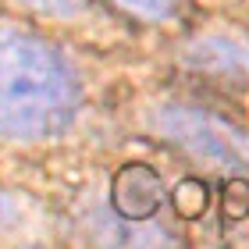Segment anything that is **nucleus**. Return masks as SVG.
Here are the masks:
<instances>
[{"label":"nucleus","mask_w":249,"mask_h":249,"mask_svg":"<svg viewBox=\"0 0 249 249\" xmlns=\"http://www.w3.org/2000/svg\"><path fill=\"white\" fill-rule=\"evenodd\" d=\"M82 86L50 39L0 25V139L47 142L75 124Z\"/></svg>","instance_id":"obj_1"},{"label":"nucleus","mask_w":249,"mask_h":249,"mask_svg":"<svg viewBox=\"0 0 249 249\" xmlns=\"http://www.w3.org/2000/svg\"><path fill=\"white\" fill-rule=\"evenodd\" d=\"M157 128L171 142L203 157V160H221L231 171H246L249 167V132L235 128L231 121H224L217 114L171 104L157 114Z\"/></svg>","instance_id":"obj_2"},{"label":"nucleus","mask_w":249,"mask_h":249,"mask_svg":"<svg viewBox=\"0 0 249 249\" xmlns=\"http://www.w3.org/2000/svg\"><path fill=\"white\" fill-rule=\"evenodd\" d=\"M164 178L153 164L128 160L110 178V210L124 224H150L164 207Z\"/></svg>","instance_id":"obj_3"},{"label":"nucleus","mask_w":249,"mask_h":249,"mask_svg":"<svg viewBox=\"0 0 249 249\" xmlns=\"http://www.w3.org/2000/svg\"><path fill=\"white\" fill-rule=\"evenodd\" d=\"M182 64L217 82H249V43L228 32H203L182 47Z\"/></svg>","instance_id":"obj_4"},{"label":"nucleus","mask_w":249,"mask_h":249,"mask_svg":"<svg viewBox=\"0 0 249 249\" xmlns=\"http://www.w3.org/2000/svg\"><path fill=\"white\" fill-rule=\"evenodd\" d=\"M210 203H213V192H210V185L203 182V178H182L175 189H171V207H175V213L182 221H199L203 213L210 210Z\"/></svg>","instance_id":"obj_5"},{"label":"nucleus","mask_w":249,"mask_h":249,"mask_svg":"<svg viewBox=\"0 0 249 249\" xmlns=\"http://www.w3.org/2000/svg\"><path fill=\"white\" fill-rule=\"evenodd\" d=\"M221 217L235 224V221H246L249 217V178L246 175H231L221 189Z\"/></svg>","instance_id":"obj_6"},{"label":"nucleus","mask_w":249,"mask_h":249,"mask_svg":"<svg viewBox=\"0 0 249 249\" xmlns=\"http://www.w3.org/2000/svg\"><path fill=\"white\" fill-rule=\"evenodd\" d=\"M114 4L146 21H167L182 11V0H114Z\"/></svg>","instance_id":"obj_7"},{"label":"nucleus","mask_w":249,"mask_h":249,"mask_svg":"<svg viewBox=\"0 0 249 249\" xmlns=\"http://www.w3.org/2000/svg\"><path fill=\"white\" fill-rule=\"evenodd\" d=\"M18 4L36 11V15L61 18V21H71V18H78V15L89 11V0H18Z\"/></svg>","instance_id":"obj_8"}]
</instances>
